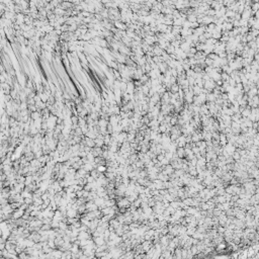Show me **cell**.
<instances>
[{
  "label": "cell",
  "instance_id": "3",
  "mask_svg": "<svg viewBox=\"0 0 259 259\" xmlns=\"http://www.w3.org/2000/svg\"><path fill=\"white\" fill-rule=\"evenodd\" d=\"M207 58H210L211 60H213V61H217L219 59V56L217 55V54H215V53H211V54H208L207 56H206Z\"/></svg>",
  "mask_w": 259,
  "mask_h": 259
},
{
  "label": "cell",
  "instance_id": "4",
  "mask_svg": "<svg viewBox=\"0 0 259 259\" xmlns=\"http://www.w3.org/2000/svg\"><path fill=\"white\" fill-rule=\"evenodd\" d=\"M196 52H197V51H196V49H195V48H190V49H189V51H188L187 53L192 54V55H195Z\"/></svg>",
  "mask_w": 259,
  "mask_h": 259
},
{
  "label": "cell",
  "instance_id": "5",
  "mask_svg": "<svg viewBox=\"0 0 259 259\" xmlns=\"http://www.w3.org/2000/svg\"><path fill=\"white\" fill-rule=\"evenodd\" d=\"M104 170V167H99V171H103Z\"/></svg>",
  "mask_w": 259,
  "mask_h": 259
},
{
  "label": "cell",
  "instance_id": "1",
  "mask_svg": "<svg viewBox=\"0 0 259 259\" xmlns=\"http://www.w3.org/2000/svg\"><path fill=\"white\" fill-rule=\"evenodd\" d=\"M216 88V83L210 79L208 81H205L204 84V89H205L207 92H213V90Z\"/></svg>",
  "mask_w": 259,
  "mask_h": 259
},
{
  "label": "cell",
  "instance_id": "2",
  "mask_svg": "<svg viewBox=\"0 0 259 259\" xmlns=\"http://www.w3.org/2000/svg\"><path fill=\"white\" fill-rule=\"evenodd\" d=\"M221 80L223 82H228L230 80V75L227 74V73H225V72H222L221 73Z\"/></svg>",
  "mask_w": 259,
  "mask_h": 259
}]
</instances>
